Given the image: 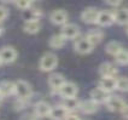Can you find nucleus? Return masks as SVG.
<instances>
[{
    "label": "nucleus",
    "mask_w": 128,
    "mask_h": 120,
    "mask_svg": "<svg viewBox=\"0 0 128 120\" xmlns=\"http://www.w3.org/2000/svg\"><path fill=\"white\" fill-rule=\"evenodd\" d=\"M14 96L21 99H30L33 96L32 85L26 80H17L14 83Z\"/></svg>",
    "instance_id": "nucleus-1"
},
{
    "label": "nucleus",
    "mask_w": 128,
    "mask_h": 120,
    "mask_svg": "<svg viewBox=\"0 0 128 120\" xmlns=\"http://www.w3.org/2000/svg\"><path fill=\"white\" fill-rule=\"evenodd\" d=\"M58 66V57L52 53V52H47L45 53L40 62H39V68L42 72H52L56 67Z\"/></svg>",
    "instance_id": "nucleus-2"
},
{
    "label": "nucleus",
    "mask_w": 128,
    "mask_h": 120,
    "mask_svg": "<svg viewBox=\"0 0 128 120\" xmlns=\"http://www.w3.org/2000/svg\"><path fill=\"white\" fill-rule=\"evenodd\" d=\"M74 49L80 55H88L93 51L94 45L86 36H80L76 39V41L74 44Z\"/></svg>",
    "instance_id": "nucleus-3"
},
{
    "label": "nucleus",
    "mask_w": 128,
    "mask_h": 120,
    "mask_svg": "<svg viewBox=\"0 0 128 120\" xmlns=\"http://www.w3.org/2000/svg\"><path fill=\"white\" fill-rule=\"evenodd\" d=\"M105 106H106V108L110 110V112H114V113L120 112V113H121L122 110H123V108L127 106V104H126L124 99L121 98L120 96L110 95L109 98H108V101L105 102Z\"/></svg>",
    "instance_id": "nucleus-4"
},
{
    "label": "nucleus",
    "mask_w": 128,
    "mask_h": 120,
    "mask_svg": "<svg viewBox=\"0 0 128 120\" xmlns=\"http://www.w3.org/2000/svg\"><path fill=\"white\" fill-rule=\"evenodd\" d=\"M60 34L66 40H74V39H78L80 36V28L75 23H66V24L62 26Z\"/></svg>",
    "instance_id": "nucleus-5"
},
{
    "label": "nucleus",
    "mask_w": 128,
    "mask_h": 120,
    "mask_svg": "<svg viewBox=\"0 0 128 120\" xmlns=\"http://www.w3.org/2000/svg\"><path fill=\"white\" fill-rule=\"evenodd\" d=\"M17 51L12 46H5L2 49H0V59L2 61V64H10L14 63L17 59Z\"/></svg>",
    "instance_id": "nucleus-6"
},
{
    "label": "nucleus",
    "mask_w": 128,
    "mask_h": 120,
    "mask_svg": "<svg viewBox=\"0 0 128 120\" xmlns=\"http://www.w3.org/2000/svg\"><path fill=\"white\" fill-rule=\"evenodd\" d=\"M58 93L63 98H72V97H76L78 96V85L71 83V81H65L63 86L59 89Z\"/></svg>",
    "instance_id": "nucleus-7"
},
{
    "label": "nucleus",
    "mask_w": 128,
    "mask_h": 120,
    "mask_svg": "<svg viewBox=\"0 0 128 120\" xmlns=\"http://www.w3.org/2000/svg\"><path fill=\"white\" fill-rule=\"evenodd\" d=\"M99 12L100 11L97 7H86L81 14V20L87 24H94L98 21Z\"/></svg>",
    "instance_id": "nucleus-8"
},
{
    "label": "nucleus",
    "mask_w": 128,
    "mask_h": 120,
    "mask_svg": "<svg viewBox=\"0 0 128 120\" xmlns=\"http://www.w3.org/2000/svg\"><path fill=\"white\" fill-rule=\"evenodd\" d=\"M51 110H52V107L47 102H45V101H39V102H36L35 106H34V114L36 116H39L40 119L48 118Z\"/></svg>",
    "instance_id": "nucleus-9"
},
{
    "label": "nucleus",
    "mask_w": 128,
    "mask_h": 120,
    "mask_svg": "<svg viewBox=\"0 0 128 120\" xmlns=\"http://www.w3.org/2000/svg\"><path fill=\"white\" fill-rule=\"evenodd\" d=\"M50 20L56 26H64L68 23V12L62 9H57L50 15Z\"/></svg>",
    "instance_id": "nucleus-10"
},
{
    "label": "nucleus",
    "mask_w": 128,
    "mask_h": 120,
    "mask_svg": "<svg viewBox=\"0 0 128 120\" xmlns=\"http://www.w3.org/2000/svg\"><path fill=\"white\" fill-rule=\"evenodd\" d=\"M118 73V69L116 66L110 62H104L99 67V74L102 78H115Z\"/></svg>",
    "instance_id": "nucleus-11"
},
{
    "label": "nucleus",
    "mask_w": 128,
    "mask_h": 120,
    "mask_svg": "<svg viewBox=\"0 0 128 120\" xmlns=\"http://www.w3.org/2000/svg\"><path fill=\"white\" fill-rule=\"evenodd\" d=\"M114 22H115L114 12L108 11V10H103V11L99 12L97 24H99L100 27H109V26H111Z\"/></svg>",
    "instance_id": "nucleus-12"
},
{
    "label": "nucleus",
    "mask_w": 128,
    "mask_h": 120,
    "mask_svg": "<svg viewBox=\"0 0 128 120\" xmlns=\"http://www.w3.org/2000/svg\"><path fill=\"white\" fill-rule=\"evenodd\" d=\"M66 80L64 78L63 74L60 73H53L48 77V85L53 91H59V89L64 85Z\"/></svg>",
    "instance_id": "nucleus-13"
},
{
    "label": "nucleus",
    "mask_w": 128,
    "mask_h": 120,
    "mask_svg": "<svg viewBox=\"0 0 128 120\" xmlns=\"http://www.w3.org/2000/svg\"><path fill=\"white\" fill-rule=\"evenodd\" d=\"M68 114H69V110L63 104H60V106L52 107V110H51L48 118L52 120H65Z\"/></svg>",
    "instance_id": "nucleus-14"
},
{
    "label": "nucleus",
    "mask_w": 128,
    "mask_h": 120,
    "mask_svg": "<svg viewBox=\"0 0 128 120\" xmlns=\"http://www.w3.org/2000/svg\"><path fill=\"white\" fill-rule=\"evenodd\" d=\"M109 96H110V93L106 92L105 90H103L102 87H96V89H93L92 91H91V98L93 101H96L98 104L100 103H105L109 98Z\"/></svg>",
    "instance_id": "nucleus-15"
},
{
    "label": "nucleus",
    "mask_w": 128,
    "mask_h": 120,
    "mask_svg": "<svg viewBox=\"0 0 128 120\" xmlns=\"http://www.w3.org/2000/svg\"><path fill=\"white\" fill-rule=\"evenodd\" d=\"M98 106L99 104L96 101L90 98V99H86V101H82L80 103V110L84 114H94L98 110Z\"/></svg>",
    "instance_id": "nucleus-16"
},
{
    "label": "nucleus",
    "mask_w": 128,
    "mask_h": 120,
    "mask_svg": "<svg viewBox=\"0 0 128 120\" xmlns=\"http://www.w3.org/2000/svg\"><path fill=\"white\" fill-rule=\"evenodd\" d=\"M99 87L106 92L111 93L112 91L117 90V79L116 78H102L99 81Z\"/></svg>",
    "instance_id": "nucleus-17"
},
{
    "label": "nucleus",
    "mask_w": 128,
    "mask_h": 120,
    "mask_svg": "<svg viewBox=\"0 0 128 120\" xmlns=\"http://www.w3.org/2000/svg\"><path fill=\"white\" fill-rule=\"evenodd\" d=\"M23 29L28 34H36V33H39L40 29H41L40 20H28V21H26L24 22V26H23Z\"/></svg>",
    "instance_id": "nucleus-18"
},
{
    "label": "nucleus",
    "mask_w": 128,
    "mask_h": 120,
    "mask_svg": "<svg viewBox=\"0 0 128 120\" xmlns=\"http://www.w3.org/2000/svg\"><path fill=\"white\" fill-rule=\"evenodd\" d=\"M115 16V22L117 24L121 26H127L128 24V9L127 7H122V9H117L114 11Z\"/></svg>",
    "instance_id": "nucleus-19"
},
{
    "label": "nucleus",
    "mask_w": 128,
    "mask_h": 120,
    "mask_svg": "<svg viewBox=\"0 0 128 120\" xmlns=\"http://www.w3.org/2000/svg\"><path fill=\"white\" fill-rule=\"evenodd\" d=\"M0 93L4 97H8L11 95H14V83L8 80L0 81Z\"/></svg>",
    "instance_id": "nucleus-20"
},
{
    "label": "nucleus",
    "mask_w": 128,
    "mask_h": 120,
    "mask_svg": "<svg viewBox=\"0 0 128 120\" xmlns=\"http://www.w3.org/2000/svg\"><path fill=\"white\" fill-rule=\"evenodd\" d=\"M86 38L96 46V45H98V44L102 42L103 38H104V33H103L100 29H92V30H90V32L86 34Z\"/></svg>",
    "instance_id": "nucleus-21"
},
{
    "label": "nucleus",
    "mask_w": 128,
    "mask_h": 120,
    "mask_svg": "<svg viewBox=\"0 0 128 120\" xmlns=\"http://www.w3.org/2000/svg\"><path fill=\"white\" fill-rule=\"evenodd\" d=\"M80 103L81 102L76 97H72V98H63L62 104L69 110V113H74L75 110L80 109Z\"/></svg>",
    "instance_id": "nucleus-22"
},
{
    "label": "nucleus",
    "mask_w": 128,
    "mask_h": 120,
    "mask_svg": "<svg viewBox=\"0 0 128 120\" xmlns=\"http://www.w3.org/2000/svg\"><path fill=\"white\" fill-rule=\"evenodd\" d=\"M65 41H66V39L62 34H56V35H53L50 39L48 45H50L52 49L58 50V49H62L64 45H65Z\"/></svg>",
    "instance_id": "nucleus-23"
},
{
    "label": "nucleus",
    "mask_w": 128,
    "mask_h": 120,
    "mask_svg": "<svg viewBox=\"0 0 128 120\" xmlns=\"http://www.w3.org/2000/svg\"><path fill=\"white\" fill-rule=\"evenodd\" d=\"M122 50H123V47H122L121 42H118V41H110L105 46V51H106L109 55H111V56H114V57L118 52H121Z\"/></svg>",
    "instance_id": "nucleus-24"
},
{
    "label": "nucleus",
    "mask_w": 128,
    "mask_h": 120,
    "mask_svg": "<svg viewBox=\"0 0 128 120\" xmlns=\"http://www.w3.org/2000/svg\"><path fill=\"white\" fill-rule=\"evenodd\" d=\"M115 59H116L117 63L121 64V66H126V64H128V51L123 49L121 52H118V53L115 56Z\"/></svg>",
    "instance_id": "nucleus-25"
},
{
    "label": "nucleus",
    "mask_w": 128,
    "mask_h": 120,
    "mask_svg": "<svg viewBox=\"0 0 128 120\" xmlns=\"http://www.w3.org/2000/svg\"><path fill=\"white\" fill-rule=\"evenodd\" d=\"M34 0H14V4L18 9H21L23 11L26 10H29L32 7V4H33Z\"/></svg>",
    "instance_id": "nucleus-26"
},
{
    "label": "nucleus",
    "mask_w": 128,
    "mask_h": 120,
    "mask_svg": "<svg viewBox=\"0 0 128 120\" xmlns=\"http://www.w3.org/2000/svg\"><path fill=\"white\" fill-rule=\"evenodd\" d=\"M117 90L122 92L128 91V78L122 77V78L117 79Z\"/></svg>",
    "instance_id": "nucleus-27"
},
{
    "label": "nucleus",
    "mask_w": 128,
    "mask_h": 120,
    "mask_svg": "<svg viewBox=\"0 0 128 120\" xmlns=\"http://www.w3.org/2000/svg\"><path fill=\"white\" fill-rule=\"evenodd\" d=\"M8 17V9L4 5H0V23L4 22Z\"/></svg>",
    "instance_id": "nucleus-28"
},
{
    "label": "nucleus",
    "mask_w": 128,
    "mask_h": 120,
    "mask_svg": "<svg viewBox=\"0 0 128 120\" xmlns=\"http://www.w3.org/2000/svg\"><path fill=\"white\" fill-rule=\"evenodd\" d=\"M20 120H40V118L36 116L35 114H24L21 116Z\"/></svg>",
    "instance_id": "nucleus-29"
},
{
    "label": "nucleus",
    "mask_w": 128,
    "mask_h": 120,
    "mask_svg": "<svg viewBox=\"0 0 128 120\" xmlns=\"http://www.w3.org/2000/svg\"><path fill=\"white\" fill-rule=\"evenodd\" d=\"M105 1H106V4L111 5V6H120L123 0H105Z\"/></svg>",
    "instance_id": "nucleus-30"
},
{
    "label": "nucleus",
    "mask_w": 128,
    "mask_h": 120,
    "mask_svg": "<svg viewBox=\"0 0 128 120\" xmlns=\"http://www.w3.org/2000/svg\"><path fill=\"white\" fill-rule=\"evenodd\" d=\"M65 120H81L80 118H78L76 114H74V113H69L68 114V116L65 118Z\"/></svg>",
    "instance_id": "nucleus-31"
},
{
    "label": "nucleus",
    "mask_w": 128,
    "mask_h": 120,
    "mask_svg": "<svg viewBox=\"0 0 128 120\" xmlns=\"http://www.w3.org/2000/svg\"><path fill=\"white\" fill-rule=\"evenodd\" d=\"M121 113H122V115H123V118H124V119H128V104L123 108V110H122Z\"/></svg>",
    "instance_id": "nucleus-32"
},
{
    "label": "nucleus",
    "mask_w": 128,
    "mask_h": 120,
    "mask_svg": "<svg viewBox=\"0 0 128 120\" xmlns=\"http://www.w3.org/2000/svg\"><path fill=\"white\" fill-rule=\"evenodd\" d=\"M2 4H10V3H14V0H0Z\"/></svg>",
    "instance_id": "nucleus-33"
},
{
    "label": "nucleus",
    "mask_w": 128,
    "mask_h": 120,
    "mask_svg": "<svg viewBox=\"0 0 128 120\" xmlns=\"http://www.w3.org/2000/svg\"><path fill=\"white\" fill-rule=\"evenodd\" d=\"M2 32H4V28H2V26H1V24H0V35H1V34H2Z\"/></svg>",
    "instance_id": "nucleus-34"
},
{
    "label": "nucleus",
    "mask_w": 128,
    "mask_h": 120,
    "mask_svg": "<svg viewBox=\"0 0 128 120\" xmlns=\"http://www.w3.org/2000/svg\"><path fill=\"white\" fill-rule=\"evenodd\" d=\"M2 99H4V96H2V95H1V93H0V104H1V103H2Z\"/></svg>",
    "instance_id": "nucleus-35"
},
{
    "label": "nucleus",
    "mask_w": 128,
    "mask_h": 120,
    "mask_svg": "<svg viewBox=\"0 0 128 120\" xmlns=\"http://www.w3.org/2000/svg\"><path fill=\"white\" fill-rule=\"evenodd\" d=\"M126 33H127V35H128V24H127V28H126Z\"/></svg>",
    "instance_id": "nucleus-36"
},
{
    "label": "nucleus",
    "mask_w": 128,
    "mask_h": 120,
    "mask_svg": "<svg viewBox=\"0 0 128 120\" xmlns=\"http://www.w3.org/2000/svg\"><path fill=\"white\" fill-rule=\"evenodd\" d=\"M1 64H2V61H1V59H0V66H1Z\"/></svg>",
    "instance_id": "nucleus-37"
}]
</instances>
